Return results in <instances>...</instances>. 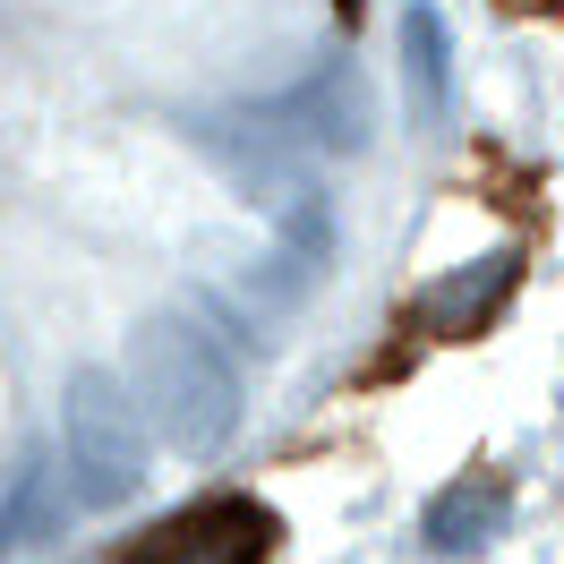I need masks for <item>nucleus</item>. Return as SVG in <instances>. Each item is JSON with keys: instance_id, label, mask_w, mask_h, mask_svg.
Segmentation results:
<instances>
[{"instance_id": "f257e3e1", "label": "nucleus", "mask_w": 564, "mask_h": 564, "mask_svg": "<svg viewBox=\"0 0 564 564\" xmlns=\"http://www.w3.org/2000/svg\"><path fill=\"white\" fill-rule=\"evenodd\" d=\"M265 547H274L265 505H206V513L154 522L120 564H265Z\"/></svg>"}]
</instances>
